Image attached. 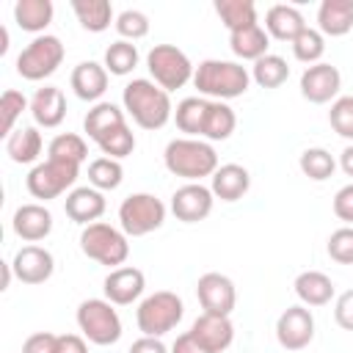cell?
Here are the masks:
<instances>
[{"label": "cell", "mask_w": 353, "mask_h": 353, "mask_svg": "<svg viewBox=\"0 0 353 353\" xmlns=\"http://www.w3.org/2000/svg\"><path fill=\"white\" fill-rule=\"evenodd\" d=\"M339 168H342L347 176H353V143L342 149V154H339Z\"/></svg>", "instance_id": "obj_51"}, {"label": "cell", "mask_w": 353, "mask_h": 353, "mask_svg": "<svg viewBox=\"0 0 353 353\" xmlns=\"http://www.w3.org/2000/svg\"><path fill=\"white\" fill-rule=\"evenodd\" d=\"M72 88L74 94L83 99V102H99L102 94L108 91V69L105 63H97V61H83L72 69Z\"/></svg>", "instance_id": "obj_22"}, {"label": "cell", "mask_w": 353, "mask_h": 353, "mask_svg": "<svg viewBox=\"0 0 353 353\" xmlns=\"http://www.w3.org/2000/svg\"><path fill=\"white\" fill-rule=\"evenodd\" d=\"M328 121L336 135L353 141V97H336L328 110Z\"/></svg>", "instance_id": "obj_43"}, {"label": "cell", "mask_w": 353, "mask_h": 353, "mask_svg": "<svg viewBox=\"0 0 353 353\" xmlns=\"http://www.w3.org/2000/svg\"><path fill=\"white\" fill-rule=\"evenodd\" d=\"M6 50H8V30L0 28V55H6Z\"/></svg>", "instance_id": "obj_52"}, {"label": "cell", "mask_w": 353, "mask_h": 353, "mask_svg": "<svg viewBox=\"0 0 353 353\" xmlns=\"http://www.w3.org/2000/svg\"><path fill=\"white\" fill-rule=\"evenodd\" d=\"M248 188H251V174H248V168H243L237 163L218 165V171L212 174V182H210L212 196L221 201H237L248 193Z\"/></svg>", "instance_id": "obj_23"}, {"label": "cell", "mask_w": 353, "mask_h": 353, "mask_svg": "<svg viewBox=\"0 0 353 353\" xmlns=\"http://www.w3.org/2000/svg\"><path fill=\"white\" fill-rule=\"evenodd\" d=\"M287 77H290L287 61H284L281 55H273V52L262 55V58L254 61V66H251V80H254L259 88H279V85L287 83Z\"/></svg>", "instance_id": "obj_34"}, {"label": "cell", "mask_w": 353, "mask_h": 353, "mask_svg": "<svg viewBox=\"0 0 353 353\" xmlns=\"http://www.w3.org/2000/svg\"><path fill=\"white\" fill-rule=\"evenodd\" d=\"M276 339L284 350H303L314 339V314L309 306H287L276 320Z\"/></svg>", "instance_id": "obj_11"}, {"label": "cell", "mask_w": 353, "mask_h": 353, "mask_svg": "<svg viewBox=\"0 0 353 353\" xmlns=\"http://www.w3.org/2000/svg\"><path fill=\"white\" fill-rule=\"evenodd\" d=\"M63 210H66V215H69L74 223L88 226V223H97V221L105 215L108 201H105L102 190L85 185V188H72V190L66 193Z\"/></svg>", "instance_id": "obj_18"}, {"label": "cell", "mask_w": 353, "mask_h": 353, "mask_svg": "<svg viewBox=\"0 0 353 353\" xmlns=\"http://www.w3.org/2000/svg\"><path fill=\"white\" fill-rule=\"evenodd\" d=\"M325 251L339 265H353V226H339L331 232Z\"/></svg>", "instance_id": "obj_44"}, {"label": "cell", "mask_w": 353, "mask_h": 353, "mask_svg": "<svg viewBox=\"0 0 353 353\" xmlns=\"http://www.w3.org/2000/svg\"><path fill=\"white\" fill-rule=\"evenodd\" d=\"M22 353H58V334L36 331L22 342Z\"/></svg>", "instance_id": "obj_45"}, {"label": "cell", "mask_w": 353, "mask_h": 353, "mask_svg": "<svg viewBox=\"0 0 353 353\" xmlns=\"http://www.w3.org/2000/svg\"><path fill=\"white\" fill-rule=\"evenodd\" d=\"M138 47L132 44V41H124V39H119V41H113L108 50H105V69H108V74H116V77H124V74H130L135 66H138Z\"/></svg>", "instance_id": "obj_37"}, {"label": "cell", "mask_w": 353, "mask_h": 353, "mask_svg": "<svg viewBox=\"0 0 353 353\" xmlns=\"http://www.w3.org/2000/svg\"><path fill=\"white\" fill-rule=\"evenodd\" d=\"M127 121H124V110L119 108V105H113V102H97L88 113H85V119H83V130L88 132V138L91 141H102V138H108L110 132H116L119 127H124Z\"/></svg>", "instance_id": "obj_25"}, {"label": "cell", "mask_w": 353, "mask_h": 353, "mask_svg": "<svg viewBox=\"0 0 353 353\" xmlns=\"http://www.w3.org/2000/svg\"><path fill=\"white\" fill-rule=\"evenodd\" d=\"M334 215L345 223H353V182L350 185H342L336 193H334Z\"/></svg>", "instance_id": "obj_47"}, {"label": "cell", "mask_w": 353, "mask_h": 353, "mask_svg": "<svg viewBox=\"0 0 353 353\" xmlns=\"http://www.w3.org/2000/svg\"><path fill=\"white\" fill-rule=\"evenodd\" d=\"M30 116L39 127L52 130L66 119V97L58 85H41L30 97Z\"/></svg>", "instance_id": "obj_20"}, {"label": "cell", "mask_w": 353, "mask_h": 353, "mask_svg": "<svg viewBox=\"0 0 353 353\" xmlns=\"http://www.w3.org/2000/svg\"><path fill=\"white\" fill-rule=\"evenodd\" d=\"M41 149H44V141L36 127H19L6 138V154L19 165L36 163Z\"/></svg>", "instance_id": "obj_29"}, {"label": "cell", "mask_w": 353, "mask_h": 353, "mask_svg": "<svg viewBox=\"0 0 353 353\" xmlns=\"http://www.w3.org/2000/svg\"><path fill=\"white\" fill-rule=\"evenodd\" d=\"M237 127V116L232 110L229 102L221 99H210L207 105V116H204V130H201V141H226Z\"/></svg>", "instance_id": "obj_30"}, {"label": "cell", "mask_w": 353, "mask_h": 353, "mask_svg": "<svg viewBox=\"0 0 353 353\" xmlns=\"http://www.w3.org/2000/svg\"><path fill=\"white\" fill-rule=\"evenodd\" d=\"M163 163L174 176L188 182H201L218 171V154L210 141L201 138H174L163 152Z\"/></svg>", "instance_id": "obj_3"}, {"label": "cell", "mask_w": 353, "mask_h": 353, "mask_svg": "<svg viewBox=\"0 0 353 353\" xmlns=\"http://www.w3.org/2000/svg\"><path fill=\"white\" fill-rule=\"evenodd\" d=\"M165 223V204L154 193H130L119 204V226L127 237H143Z\"/></svg>", "instance_id": "obj_8"}, {"label": "cell", "mask_w": 353, "mask_h": 353, "mask_svg": "<svg viewBox=\"0 0 353 353\" xmlns=\"http://www.w3.org/2000/svg\"><path fill=\"white\" fill-rule=\"evenodd\" d=\"M334 320L339 328L353 331V290H345L342 295H336L334 301Z\"/></svg>", "instance_id": "obj_46"}, {"label": "cell", "mask_w": 353, "mask_h": 353, "mask_svg": "<svg viewBox=\"0 0 353 353\" xmlns=\"http://www.w3.org/2000/svg\"><path fill=\"white\" fill-rule=\"evenodd\" d=\"M47 157L50 160H63V163H74L83 165V160L88 157V143L83 135L77 132H61L50 141L47 146Z\"/></svg>", "instance_id": "obj_35"}, {"label": "cell", "mask_w": 353, "mask_h": 353, "mask_svg": "<svg viewBox=\"0 0 353 353\" xmlns=\"http://www.w3.org/2000/svg\"><path fill=\"white\" fill-rule=\"evenodd\" d=\"M11 268H14V276L22 284H44L55 270V259H52V254L47 248L30 243V245H22L14 254Z\"/></svg>", "instance_id": "obj_17"}, {"label": "cell", "mask_w": 353, "mask_h": 353, "mask_svg": "<svg viewBox=\"0 0 353 353\" xmlns=\"http://www.w3.org/2000/svg\"><path fill=\"white\" fill-rule=\"evenodd\" d=\"M215 14L221 17L229 33L256 25V6L254 0H215Z\"/></svg>", "instance_id": "obj_33"}, {"label": "cell", "mask_w": 353, "mask_h": 353, "mask_svg": "<svg viewBox=\"0 0 353 353\" xmlns=\"http://www.w3.org/2000/svg\"><path fill=\"white\" fill-rule=\"evenodd\" d=\"M342 88V74L334 63H312L303 69L301 74V97L312 105H325L331 99H336Z\"/></svg>", "instance_id": "obj_13"}, {"label": "cell", "mask_w": 353, "mask_h": 353, "mask_svg": "<svg viewBox=\"0 0 353 353\" xmlns=\"http://www.w3.org/2000/svg\"><path fill=\"white\" fill-rule=\"evenodd\" d=\"M77 328L91 345H116L121 339V317L108 298H88L77 306Z\"/></svg>", "instance_id": "obj_6"}, {"label": "cell", "mask_w": 353, "mask_h": 353, "mask_svg": "<svg viewBox=\"0 0 353 353\" xmlns=\"http://www.w3.org/2000/svg\"><path fill=\"white\" fill-rule=\"evenodd\" d=\"M306 28H309V25H306L303 14H301L295 6L276 3V6H270L268 14H265V30H268V36H273V39H279V41H290V44H292Z\"/></svg>", "instance_id": "obj_21"}, {"label": "cell", "mask_w": 353, "mask_h": 353, "mask_svg": "<svg viewBox=\"0 0 353 353\" xmlns=\"http://www.w3.org/2000/svg\"><path fill=\"white\" fill-rule=\"evenodd\" d=\"M102 290H105V298L113 306H127V303H135L143 295L146 276H143V270H138L132 265H121V268H113L105 276Z\"/></svg>", "instance_id": "obj_15"}, {"label": "cell", "mask_w": 353, "mask_h": 353, "mask_svg": "<svg viewBox=\"0 0 353 353\" xmlns=\"http://www.w3.org/2000/svg\"><path fill=\"white\" fill-rule=\"evenodd\" d=\"M63 55H66L63 41L52 33H41L17 55V74L30 83H39L58 72V66L63 63Z\"/></svg>", "instance_id": "obj_7"}, {"label": "cell", "mask_w": 353, "mask_h": 353, "mask_svg": "<svg viewBox=\"0 0 353 353\" xmlns=\"http://www.w3.org/2000/svg\"><path fill=\"white\" fill-rule=\"evenodd\" d=\"M11 229H14V234L19 240L39 243L52 232V212L39 201L22 204V207H17V212L11 218Z\"/></svg>", "instance_id": "obj_19"}, {"label": "cell", "mask_w": 353, "mask_h": 353, "mask_svg": "<svg viewBox=\"0 0 353 353\" xmlns=\"http://www.w3.org/2000/svg\"><path fill=\"white\" fill-rule=\"evenodd\" d=\"M80 251L99 262V265H108V268H116V265H124L127 256H130V240L121 229L105 223V221H97V223H88L83 226L80 232Z\"/></svg>", "instance_id": "obj_5"}, {"label": "cell", "mask_w": 353, "mask_h": 353, "mask_svg": "<svg viewBox=\"0 0 353 353\" xmlns=\"http://www.w3.org/2000/svg\"><path fill=\"white\" fill-rule=\"evenodd\" d=\"M207 105H210V99H204V97H185V99L176 105L174 121H176L179 132H185V138H201Z\"/></svg>", "instance_id": "obj_32"}, {"label": "cell", "mask_w": 353, "mask_h": 353, "mask_svg": "<svg viewBox=\"0 0 353 353\" xmlns=\"http://www.w3.org/2000/svg\"><path fill=\"white\" fill-rule=\"evenodd\" d=\"M171 353H207V350L193 339V334H190V331H185V334H179V336L174 339Z\"/></svg>", "instance_id": "obj_50"}, {"label": "cell", "mask_w": 353, "mask_h": 353, "mask_svg": "<svg viewBox=\"0 0 353 353\" xmlns=\"http://www.w3.org/2000/svg\"><path fill=\"white\" fill-rule=\"evenodd\" d=\"M58 353H88L85 336H77V334H58Z\"/></svg>", "instance_id": "obj_49"}, {"label": "cell", "mask_w": 353, "mask_h": 353, "mask_svg": "<svg viewBox=\"0 0 353 353\" xmlns=\"http://www.w3.org/2000/svg\"><path fill=\"white\" fill-rule=\"evenodd\" d=\"M212 204H215V196L201 182H185L171 196V212L182 223H199V221H204L212 212Z\"/></svg>", "instance_id": "obj_14"}, {"label": "cell", "mask_w": 353, "mask_h": 353, "mask_svg": "<svg viewBox=\"0 0 353 353\" xmlns=\"http://www.w3.org/2000/svg\"><path fill=\"white\" fill-rule=\"evenodd\" d=\"M196 298L201 303L204 312L210 314H232L234 303H237V290H234V281L223 273H204L199 276L196 281Z\"/></svg>", "instance_id": "obj_12"}, {"label": "cell", "mask_w": 353, "mask_h": 353, "mask_svg": "<svg viewBox=\"0 0 353 353\" xmlns=\"http://www.w3.org/2000/svg\"><path fill=\"white\" fill-rule=\"evenodd\" d=\"M97 146L102 149V154H105V157L121 160V157H127V154H132V152H135V135H132V130L124 124V127H119L116 132H110L108 138H102Z\"/></svg>", "instance_id": "obj_42"}, {"label": "cell", "mask_w": 353, "mask_h": 353, "mask_svg": "<svg viewBox=\"0 0 353 353\" xmlns=\"http://www.w3.org/2000/svg\"><path fill=\"white\" fill-rule=\"evenodd\" d=\"M323 52H325V36H323L317 28H306V30L292 41V55H295L301 63H306V66L320 63Z\"/></svg>", "instance_id": "obj_39"}, {"label": "cell", "mask_w": 353, "mask_h": 353, "mask_svg": "<svg viewBox=\"0 0 353 353\" xmlns=\"http://www.w3.org/2000/svg\"><path fill=\"white\" fill-rule=\"evenodd\" d=\"M193 339L207 350V353H223L234 342V325L226 314H210L201 312L193 325H190Z\"/></svg>", "instance_id": "obj_16"}, {"label": "cell", "mask_w": 353, "mask_h": 353, "mask_svg": "<svg viewBox=\"0 0 353 353\" xmlns=\"http://www.w3.org/2000/svg\"><path fill=\"white\" fill-rule=\"evenodd\" d=\"M182 314H185L182 298L171 290H160V292L146 295L138 303L135 323H138V331L143 336H163V334H168L179 325Z\"/></svg>", "instance_id": "obj_4"}, {"label": "cell", "mask_w": 353, "mask_h": 353, "mask_svg": "<svg viewBox=\"0 0 353 353\" xmlns=\"http://www.w3.org/2000/svg\"><path fill=\"white\" fill-rule=\"evenodd\" d=\"M124 179V168L113 157H97L88 163V185L97 190H116Z\"/></svg>", "instance_id": "obj_38"}, {"label": "cell", "mask_w": 353, "mask_h": 353, "mask_svg": "<svg viewBox=\"0 0 353 353\" xmlns=\"http://www.w3.org/2000/svg\"><path fill=\"white\" fill-rule=\"evenodd\" d=\"M77 176H80V165L47 157L44 163L30 168L28 179H25V188H28V193L33 199L50 201V199H58L61 193H66L69 188H74Z\"/></svg>", "instance_id": "obj_10"}, {"label": "cell", "mask_w": 353, "mask_h": 353, "mask_svg": "<svg viewBox=\"0 0 353 353\" xmlns=\"http://www.w3.org/2000/svg\"><path fill=\"white\" fill-rule=\"evenodd\" d=\"M298 165L303 171V176H309L312 182H325L328 176H334L336 171V160L328 149L323 146H312V149H303L301 157H298Z\"/></svg>", "instance_id": "obj_36"}, {"label": "cell", "mask_w": 353, "mask_h": 353, "mask_svg": "<svg viewBox=\"0 0 353 353\" xmlns=\"http://www.w3.org/2000/svg\"><path fill=\"white\" fill-rule=\"evenodd\" d=\"M229 47L237 58L243 61H259L262 55H268V47H270V36L268 30L256 22V25H248L243 30H234L229 33Z\"/></svg>", "instance_id": "obj_27"}, {"label": "cell", "mask_w": 353, "mask_h": 353, "mask_svg": "<svg viewBox=\"0 0 353 353\" xmlns=\"http://www.w3.org/2000/svg\"><path fill=\"white\" fill-rule=\"evenodd\" d=\"M193 85L199 88V97L204 99H221L229 102L234 97H243L251 85V72L237 61H221L207 58L193 72Z\"/></svg>", "instance_id": "obj_2"}, {"label": "cell", "mask_w": 353, "mask_h": 353, "mask_svg": "<svg viewBox=\"0 0 353 353\" xmlns=\"http://www.w3.org/2000/svg\"><path fill=\"white\" fill-rule=\"evenodd\" d=\"M317 30L323 36H345L353 30V0H323L317 8Z\"/></svg>", "instance_id": "obj_24"}, {"label": "cell", "mask_w": 353, "mask_h": 353, "mask_svg": "<svg viewBox=\"0 0 353 353\" xmlns=\"http://www.w3.org/2000/svg\"><path fill=\"white\" fill-rule=\"evenodd\" d=\"M295 295L303 306H325L334 298V281L320 270H303L295 276Z\"/></svg>", "instance_id": "obj_26"}, {"label": "cell", "mask_w": 353, "mask_h": 353, "mask_svg": "<svg viewBox=\"0 0 353 353\" xmlns=\"http://www.w3.org/2000/svg\"><path fill=\"white\" fill-rule=\"evenodd\" d=\"M55 6L52 0H17L14 3V22L28 33H44L52 22Z\"/></svg>", "instance_id": "obj_28"}, {"label": "cell", "mask_w": 353, "mask_h": 353, "mask_svg": "<svg viewBox=\"0 0 353 353\" xmlns=\"http://www.w3.org/2000/svg\"><path fill=\"white\" fill-rule=\"evenodd\" d=\"M146 69L152 80L165 91L182 88L188 80H193V72H196L190 58L174 44H154L146 55Z\"/></svg>", "instance_id": "obj_9"}, {"label": "cell", "mask_w": 353, "mask_h": 353, "mask_svg": "<svg viewBox=\"0 0 353 353\" xmlns=\"http://www.w3.org/2000/svg\"><path fill=\"white\" fill-rule=\"evenodd\" d=\"M113 25H116V30H119V36L124 41H138V39H143L149 33V17L143 11H138V8L121 11Z\"/></svg>", "instance_id": "obj_40"}, {"label": "cell", "mask_w": 353, "mask_h": 353, "mask_svg": "<svg viewBox=\"0 0 353 353\" xmlns=\"http://www.w3.org/2000/svg\"><path fill=\"white\" fill-rule=\"evenodd\" d=\"M127 353H171V350L163 345L160 336H141V339H135V342L130 345Z\"/></svg>", "instance_id": "obj_48"}, {"label": "cell", "mask_w": 353, "mask_h": 353, "mask_svg": "<svg viewBox=\"0 0 353 353\" xmlns=\"http://www.w3.org/2000/svg\"><path fill=\"white\" fill-rule=\"evenodd\" d=\"M72 11L83 30L88 33H102L113 22V6L110 0H72Z\"/></svg>", "instance_id": "obj_31"}, {"label": "cell", "mask_w": 353, "mask_h": 353, "mask_svg": "<svg viewBox=\"0 0 353 353\" xmlns=\"http://www.w3.org/2000/svg\"><path fill=\"white\" fill-rule=\"evenodd\" d=\"M121 105L141 130H160L174 116L168 91L149 77H132L121 91Z\"/></svg>", "instance_id": "obj_1"}, {"label": "cell", "mask_w": 353, "mask_h": 353, "mask_svg": "<svg viewBox=\"0 0 353 353\" xmlns=\"http://www.w3.org/2000/svg\"><path fill=\"white\" fill-rule=\"evenodd\" d=\"M0 110H3V135L8 138V135L14 132L17 119H19L25 110H30V102L25 99V94H19V91H14V88H6L3 97H0Z\"/></svg>", "instance_id": "obj_41"}]
</instances>
